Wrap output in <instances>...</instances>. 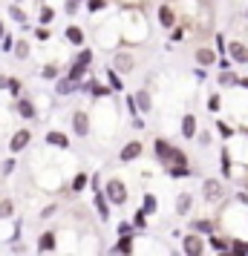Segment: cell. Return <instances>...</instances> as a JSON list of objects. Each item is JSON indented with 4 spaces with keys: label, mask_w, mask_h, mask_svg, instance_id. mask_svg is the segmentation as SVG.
<instances>
[{
    "label": "cell",
    "mask_w": 248,
    "mask_h": 256,
    "mask_svg": "<svg viewBox=\"0 0 248 256\" xmlns=\"http://www.w3.org/2000/svg\"><path fill=\"white\" fill-rule=\"evenodd\" d=\"M156 152H159V158L165 164H173L170 170H182V167H188V162H185V156L179 150H173V147H167L165 141H156Z\"/></svg>",
    "instance_id": "6da1fadb"
},
{
    "label": "cell",
    "mask_w": 248,
    "mask_h": 256,
    "mask_svg": "<svg viewBox=\"0 0 248 256\" xmlns=\"http://www.w3.org/2000/svg\"><path fill=\"white\" fill-rule=\"evenodd\" d=\"M104 198L113 202V204H124V202H127V187H124V182L113 178V182L107 184V190H104Z\"/></svg>",
    "instance_id": "7a4b0ae2"
},
{
    "label": "cell",
    "mask_w": 248,
    "mask_h": 256,
    "mask_svg": "<svg viewBox=\"0 0 248 256\" xmlns=\"http://www.w3.org/2000/svg\"><path fill=\"white\" fill-rule=\"evenodd\" d=\"M205 254V242H202L196 233H190L185 239V256H202Z\"/></svg>",
    "instance_id": "3957f363"
},
{
    "label": "cell",
    "mask_w": 248,
    "mask_h": 256,
    "mask_svg": "<svg viewBox=\"0 0 248 256\" xmlns=\"http://www.w3.org/2000/svg\"><path fill=\"white\" fill-rule=\"evenodd\" d=\"M222 193H225V187L216 182V178H208L205 182V196L211 198V202H216V198H222Z\"/></svg>",
    "instance_id": "277c9868"
},
{
    "label": "cell",
    "mask_w": 248,
    "mask_h": 256,
    "mask_svg": "<svg viewBox=\"0 0 248 256\" xmlns=\"http://www.w3.org/2000/svg\"><path fill=\"white\" fill-rule=\"evenodd\" d=\"M142 156V144L139 141H130L124 150H121V162H133V158H139Z\"/></svg>",
    "instance_id": "5b68a950"
},
{
    "label": "cell",
    "mask_w": 248,
    "mask_h": 256,
    "mask_svg": "<svg viewBox=\"0 0 248 256\" xmlns=\"http://www.w3.org/2000/svg\"><path fill=\"white\" fill-rule=\"evenodd\" d=\"M228 52H231V58H234L236 64H248V49L242 46V44H231Z\"/></svg>",
    "instance_id": "8992f818"
},
{
    "label": "cell",
    "mask_w": 248,
    "mask_h": 256,
    "mask_svg": "<svg viewBox=\"0 0 248 256\" xmlns=\"http://www.w3.org/2000/svg\"><path fill=\"white\" fill-rule=\"evenodd\" d=\"M72 127H75V132H78V136H87V130H90L87 116H84V112H75V116H72Z\"/></svg>",
    "instance_id": "52a82bcc"
},
{
    "label": "cell",
    "mask_w": 248,
    "mask_h": 256,
    "mask_svg": "<svg viewBox=\"0 0 248 256\" xmlns=\"http://www.w3.org/2000/svg\"><path fill=\"white\" fill-rule=\"evenodd\" d=\"M182 136L185 138H193L196 136V118L193 116H185V121H182Z\"/></svg>",
    "instance_id": "ba28073f"
},
{
    "label": "cell",
    "mask_w": 248,
    "mask_h": 256,
    "mask_svg": "<svg viewBox=\"0 0 248 256\" xmlns=\"http://www.w3.org/2000/svg\"><path fill=\"white\" fill-rule=\"evenodd\" d=\"M26 144H29V132H26V130L15 132V138H12V150H15V152H18V150H24Z\"/></svg>",
    "instance_id": "9c48e42d"
},
{
    "label": "cell",
    "mask_w": 248,
    "mask_h": 256,
    "mask_svg": "<svg viewBox=\"0 0 248 256\" xmlns=\"http://www.w3.org/2000/svg\"><path fill=\"white\" fill-rule=\"evenodd\" d=\"M38 248H41L44 254H49V250L55 248V233H44V236H41V242H38Z\"/></svg>",
    "instance_id": "30bf717a"
},
{
    "label": "cell",
    "mask_w": 248,
    "mask_h": 256,
    "mask_svg": "<svg viewBox=\"0 0 248 256\" xmlns=\"http://www.w3.org/2000/svg\"><path fill=\"white\" fill-rule=\"evenodd\" d=\"M95 210H98V216H101V219H107V216H110V208H107L104 193H98V196H95Z\"/></svg>",
    "instance_id": "8fae6325"
},
{
    "label": "cell",
    "mask_w": 248,
    "mask_h": 256,
    "mask_svg": "<svg viewBox=\"0 0 248 256\" xmlns=\"http://www.w3.org/2000/svg\"><path fill=\"white\" fill-rule=\"evenodd\" d=\"M196 60H199L202 66H211L213 60H216V55H213L211 49H199V52H196Z\"/></svg>",
    "instance_id": "7c38bea8"
},
{
    "label": "cell",
    "mask_w": 248,
    "mask_h": 256,
    "mask_svg": "<svg viewBox=\"0 0 248 256\" xmlns=\"http://www.w3.org/2000/svg\"><path fill=\"white\" fill-rule=\"evenodd\" d=\"M133 101H136L133 106H136V110H142V112H147V110H150V95H147V92H139Z\"/></svg>",
    "instance_id": "4fadbf2b"
},
{
    "label": "cell",
    "mask_w": 248,
    "mask_h": 256,
    "mask_svg": "<svg viewBox=\"0 0 248 256\" xmlns=\"http://www.w3.org/2000/svg\"><path fill=\"white\" fill-rule=\"evenodd\" d=\"M159 20H162V26H165V29H170V26H173V12H170V6H162V9H159Z\"/></svg>",
    "instance_id": "5bb4252c"
},
{
    "label": "cell",
    "mask_w": 248,
    "mask_h": 256,
    "mask_svg": "<svg viewBox=\"0 0 248 256\" xmlns=\"http://www.w3.org/2000/svg\"><path fill=\"white\" fill-rule=\"evenodd\" d=\"M47 144H52V147H67L70 141H67V136H61V132H49V136H47Z\"/></svg>",
    "instance_id": "9a60e30c"
},
{
    "label": "cell",
    "mask_w": 248,
    "mask_h": 256,
    "mask_svg": "<svg viewBox=\"0 0 248 256\" xmlns=\"http://www.w3.org/2000/svg\"><path fill=\"white\" fill-rule=\"evenodd\" d=\"M116 70H121V72L133 70V58H130V55H118V58H116Z\"/></svg>",
    "instance_id": "2e32d148"
},
{
    "label": "cell",
    "mask_w": 248,
    "mask_h": 256,
    "mask_svg": "<svg viewBox=\"0 0 248 256\" xmlns=\"http://www.w3.org/2000/svg\"><path fill=\"white\" fill-rule=\"evenodd\" d=\"M67 38H70L72 44H84V32L78 26H70V29H67Z\"/></svg>",
    "instance_id": "e0dca14e"
},
{
    "label": "cell",
    "mask_w": 248,
    "mask_h": 256,
    "mask_svg": "<svg viewBox=\"0 0 248 256\" xmlns=\"http://www.w3.org/2000/svg\"><path fill=\"white\" fill-rule=\"evenodd\" d=\"M75 86H78V84H72L70 78H67V81H58V86H55V92H58V95H67V92H72Z\"/></svg>",
    "instance_id": "ac0fdd59"
},
{
    "label": "cell",
    "mask_w": 248,
    "mask_h": 256,
    "mask_svg": "<svg viewBox=\"0 0 248 256\" xmlns=\"http://www.w3.org/2000/svg\"><path fill=\"white\" fill-rule=\"evenodd\" d=\"M18 112H21L24 118H32L35 116V106L29 104V101H21V104H18Z\"/></svg>",
    "instance_id": "d6986e66"
},
{
    "label": "cell",
    "mask_w": 248,
    "mask_h": 256,
    "mask_svg": "<svg viewBox=\"0 0 248 256\" xmlns=\"http://www.w3.org/2000/svg\"><path fill=\"white\" fill-rule=\"evenodd\" d=\"M188 208H190V196H188V193H182V196H179V204H176L179 216H185V213H188Z\"/></svg>",
    "instance_id": "ffe728a7"
},
{
    "label": "cell",
    "mask_w": 248,
    "mask_h": 256,
    "mask_svg": "<svg viewBox=\"0 0 248 256\" xmlns=\"http://www.w3.org/2000/svg\"><path fill=\"white\" fill-rule=\"evenodd\" d=\"M211 230H213V224H211V222H205V219L193 222V233H211Z\"/></svg>",
    "instance_id": "44dd1931"
},
{
    "label": "cell",
    "mask_w": 248,
    "mask_h": 256,
    "mask_svg": "<svg viewBox=\"0 0 248 256\" xmlns=\"http://www.w3.org/2000/svg\"><path fill=\"white\" fill-rule=\"evenodd\" d=\"M84 187H87V176H84V173H78L75 178H72V190H75V193H81Z\"/></svg>",
    "instance_id": "7402d4cb"
},
{
    "label": "cell",
    "mask_w": 248,
    "mask_h": 256,
    "mask_svg": "<svg viewBox=\"0 0 248 256\" xmlns=\"http://www.w3.org/2000/svg\"><path fill=\"white\" fill-rule=\"evenodd\" d=\"M15 55H18V58H29V44H26V40L15 44Z\"/></svg>",
    "instance_id": "603a6c76"
},
{
    "label": "cell",
    "mask_w": 248,
    "mask_h": 256,
    "mask_svg": "<svg viewBox=\"0 0 248 256\" xmlns=\"http://www.w3.org/2000/svg\"><path fill=\"white\" fill-rule=\"evenodd\" d=\"M84 70H87V66H78V64H75V66H72V72H70V81L78 84L84 78Z\"/></svg>",
    "instance_id": "cb8c5ba5"
},
{
    "label": "cell",
    "mask_w": 248,
    "mask_h": 256,
    "mask_svg": "<svg viewBox=\"0 0 248 256\" xmlns=\"http://www.w3.org/2000/svg\"><path fill=\"white\" fill-rule=\"evenodd\" d=\"M12 213H15V208H12V202H9V198H6V202H0V216H3V219H9Z\"/></svg>",
    "instance_id": "d4e9b609"
},
{
    "label": "cell",
    "mask_w": 248,
    "mask_h": 256,
    "mask_svg": "<svg viewBox=\"0 0 248 256\" xmlns=\"http://www.w3.org/2000/svg\"><path fill=\"white\" fill-rule=\"evenodd\" d=\"M211 248H213V250H219V254H222L225 248H228V242H225V239H219V236H211Z\"/></svg>",
    "instance_id": "484cf974"
},
{
    "label": "cell",
    "mask_w": 248,
    "mask_h": 256,
    "mask_svg": "<svg viewBox=\"0 0 248 256\" xmlns=\"http://www.w3.org/2000/svg\"><path fill=\"white\" fill-rule=\"evenodd\" d=\"M142 210H144V213H153V210H156V198H153V196H144Z\"/></svg>",
    "instance_id": "4316f807"
},
{
    "label": "cell",
    "mask_w": 248,
    "mask_h": 256,
    "mask_svg": "<svg viewBox=\"0 0 248 256\" xmlns=\"http://www.w3.org/2000/svg\"><path fill=\"white\" fill-rule=\"evenodd\" d=\"M130 248H133V242L127 239V236H121V242H118V250H121L124 256H130Z\"/></svg>",
    "instance_id": "83f0119b"
},
{
    "label": "cell",
    "mask_w": 248,
    "mask_h": 256,
    "mask_svg": "<svg viewBox=\"0 0 248 256\" xmlns=\"http://www.w3.org/2000/svg\"><path fill=\"white\" fill-rule=\"evenodd\" d=\"M248 254V244L245 242H234V254L231 256H245Z\"/></svg>",
    "instance_id": "f1b7e54d"
},
{
    "label": "cell",
    "mask_w": 248,
    "mask_h": 256,
    "mask_svg": "<svg viewBox=\"0 0 248 256\" xmlns=\"http://www.w3.org/2000/svg\"><path fill=\"white\" fill-rule=\"evenodd\" d=\"M90 60H93V52H90V49H84V52H81V58H78V66H87Z\"/></svg>",
    "instance_id": "f546056e"
},
{
    "label": "cell",
    "mask_w": 248,
    "mask_h": 256,
    "mask_svg": "<svg viewBox=\"0 0 248 256\" xmlns=\"http://www.w3.org/2000/svg\"><path fill=\"white\" fill-rule=\"evenodd\" d=\"M78 6H81V0H67V14H75Z\"/></svg>",
    "instance_id": "4dcf8cb0"
},
{
    "label": "cell",
    "mask_w": 248,
    "mask_h": 256,
    "mask_svg": "<svg viewBox=\"0 0 248 256\" xmlns=\"http://www.w3.org/2000/svg\"><path fill=\"white\" fill-rule=\"evenodd\" d=\"M52 18H55V12H52V9H47V6H44V12H41V24H49Z\"/></svg>",
    "instance_id": "1f68e13d"
},
{
    "label": "cell",
    "mask_w": 248,
    "mask_h": 256,
    "mask_svg": "<svg viewBox=\"0 0 248 256\" xmlns=\"http://www.w3.org/2000/svg\"><path fill=\"white\" fill-rule=\"evenodd\" d=\"M55 75H58V66H47V70H44V78H47V81H55Z\"/></svg>",
    "instance_id": "d6a6232c"
},
{
    "label": "cell",
    "mask_w": 248,
    "mask_h": 256,
    "mask_svg": "<svg viewBox=\"0 0 248 256\" xmlns=\"http://www.w3.org/2000/svg\"><path fill=\"white\" fill-rule=\"evenodd\" d=\"M87 9H90V12H101V9H104V0H90Z\"/></svg>",
    "instance_id": "836d02e7"
},
{
    "label": "cell",
    "mask_w": 248,
    "mask_h": 256,
    "mask_svg": "<svg viewBox=\"0 0 248 256\" xmlns=\"http://www.w3.org/2000/svg\"><path fill=\"white\" fill-rule=\"evenodd\" d=\"M9 14H12L15 20H21V24H24V20H26V14L21 12V9H18V6H12V9H9Z\"/></svg>",
    "instance_id": "e575fe53"
},
{
    "label": "cell",
    "mask_w": 248,
    "mask_h": 256,
    "mask_svg": "<svg viewBox=\"0 0 248 256\" xmlns=\"http://www.w3.org/2000/svg\"><path fill=\"white\" fill-rule=\"evenodd\" d=\"M222 176H231V162H228V152H222Z\"/></svg>",
    "instance_id": "d590c367"
},
{
    "label": "cell",
    "mask_w": 248,
    "mask_h": 256,
    "mask_svg": "<svg viewBox=\"0 0 248 256\" xmlns=\"http://www.w3.org/2000/svg\"><path fill=\"white\" fill-rule=\"evenodd\" d=\"M107 78H110V86H113V90H121V78H116V72H110Z\"/></svg>",
    "instance_id": "8d00e7d4"
},
{
    "label": "cell",
    "mask_w": 248,
    "mask_h": 256,
    "mask_svg": "<svg viewBox=\"0 0 248 256\" xmlns=\"http://www.w3.org/2000/svg\"><path fill=\"white\" fill-rule=\"evenodd\" d=\"M219 81H222L225 86H231V84H236V75H231V72H225V75L219 78Z\"/></svg>",
    "instance_id": "74e56055"
},
{
    "label": "cell",
    "mask_w": 248,
    "mask_h": 256,
    "mask_svg": "<svg viewBox=\"0 0 248 256\" xmlns=\"http://www.w3.org/2000/svg\"><path fill=\"white\" fill-rule=\"evenodd\" d=\"M208 110H211V112H216V110H219V95H213L211 101H208Z\"/></svg>",
    "instance_id": "f35d334b"
},
{
    "label": "cell",
    "mask_w": 248,
    "mask_h": 256,
    "mask_svg": "<svg viewBox=\"0 0 248 256\" xmlns=\"http://www.w3.org/2000/svg\"><path fill=\"white\" fill-rule=\"evenodd\" d=\"M144 216H147L144 210H139V213H136V228H144Z\"/></svg>",
    "instance_id": "ab89813d"
},
{
    "label": "cell",
    "mask_w": 248,
    "mask_h": 256,
    "mask_svg": "<svg viewBox=\"0 0 248 256\" xmlns=\"http://www.w3.org/2000/svg\"><path fill=\"white\" fill-rule=\"evenodd\" d=\"M52 216H55V208H52V204H49V208L44 210V213H41V219H52Z\"/></svg>",
    "instance_id": "60d3db41"
},
{
    "label": "cell",
    "mask_w": 248,
    "mask_h": 256,
    "mask_svg": "<svg viewBox=\"0 0 248 256\" xmlns=\"http://www.w3.org/2000/svg\"><path fill=\"white\" fill-rule=\"evenodd\" d=\"M107 92H110V90H104V86H93V95H95V98H101V95H107Z\"/></svg>",
    "instance_id": "b9f144b4"
},
{
    "label": "cell",
    "mask_w": 248,
    "mask_h": 256,
    "mask_svg": "<svg viewBox=\"0 0 248 256\" xmlns=\"http://www.w3.org/2000/svg\"><path fill=\"white\" fill-rule=\"evenodd\" d=\"M118 233H121V236H127V233H130V224H127V222H121V224H118Z\"/></svg>",
    "instance_id": "7bdbcfd3"
},
{
    "label": "cell",
    "mask_w": 248,
    "mask_h": 256,
    "mask_svg": "<svg viewBox=\"0 0 248 256\" xmlns=\"http://www.w3.org/2000/svg\"><path fill=\"white\" fill-rule=\"evenodd\" d=\"M35 35H38V40H47V38H49V32H47V29H38Z\"/></svg>",
    "instance_id": "ee69618b"
},
{
    "label": "cell",
    "mask_w": 248,
    "mask_h": 256,
    "mask_svg": "<svg viewBox=\"0 0 248 256\" xmlns=\"http://www.w3.org/2000/svg\"><path fill=\"white\" fill-rule=\"evenodd\" d=\"M239 84H242V86H248V78H242V81H239Z\"/></svg>",
    "instance_id": "f6af8a7d"
},
{
    "label": "cell",
    "mask_w": 248,
    "mask_h": 256,
    "mask_svg": "<svg viewBox=\"0 0 248 256\" xmlns=\"http://www.w3.org/2000/svg\"><path fill=\"white\" fill-rule=\"evenodd\" d=\"M0 38H3V24H0Z\"/></svg>",
    "instance_id": "bcb514c9"
},
{
    "label": "cell",
    "mask_w": 248,
    "mask_h": 256,
    "mask_svg": "<svg viewBox=\"0 0 248 256\" xmlns=\"http://www.w3.org/2000/svg\"><path fill=\"white\" fill-rule=\"evenodd\" d=\"M219 256H231V254H219Z\"/></svg>",
    "instance_id": "7dc6e473"
}]
</instances>
